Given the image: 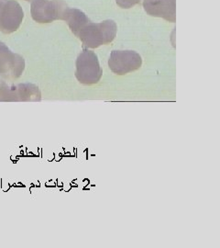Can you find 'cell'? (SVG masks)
I'll return each instance as SVG.
<instances>
[{
	"mask_svg": "<svg viewBox=\"0 0 220 248\" xmlns=\"http://www.w3.org/2000/svg\"><path fill=\"white\" fill-rule=\"evenodd\" d=\"M68 8L63 0H32L30 15L38 23H51L55 20H62Z\"/></svg>",
	"mask_w": 220,
	"mask_h": 248,
	"instance_id": "cell-4",
	"label": "cell"
},
{
	"mask_svg": "<svg viewBox=\"0 0 220 248\" xmlns=\"http://www.w3.org/2000/svg\"><path fill=\"white\" fill-rule=\"evenodd\" d=\"M6 1H7V0H0V5H1V4H3V3H4V2H6Z\"/></svg>",
	"mask_w": 220,
	"mask_h": 248,
	"instance_id": "cell-11",
	"label": "cell"
},
{
	"mask_svg": "<svg viewBox=\"0 0 220 248\" xmlns=\"http://www.w3.org/2000/svg\"><path fill=\"white\" fill-rule=\"evenodd\" d=\"M42 93L34 84L9 85L5 80L0 83V102H40Z\"/></svg>",
	"mask_w": 220,
	"mask_h": 248,
	"instance_id": "cell-3",
	"label": "cell"
},
{
	"mask_svg": "<svg viewBox=\"0 0 220 248\" xmlns=\"http://www.w3.org/2000/svg\"><path fill=\"white\" fill-rule=\"evenodd\" d=\"M143 8L151 17L176 22V0H143Z\"/></svg>",
	"mask_w": 220,
	"mask_h": 248,
	"instance_id": "cell-8",
	"label": "cell"
},
{
	"mask_svg": "<svg viewBox=\"0 0 220 248\" xmlns=\"http://www.w3.org/2000/svg\"><path fill=\"white\" fill-rule=\"evenodd\" d=\"M25 1H28V2H31L32 0H25Z\"/></svg>",
	"mask_w": 220,
	"mask_h": 248,
	"instance_id": "cell-12",
	"label": "cell"
},
{
	"mask_svg": "<svg viewBox=\"0 0 220 248\" xmlns=\"http://www.w3.org/2000/svg\"><path fill=\"white\" fill-rule=\"evenodd\" d=\"M141 56L134 51H112L108 59V67L117 76H124L140 69Z\"/></svg>",
	"mask_w": 220,
	"mask_h": 248,
	"instance_id": "cell-6",
	"label": "cell"
},
{
	"mask_svg": "<svg viewBox=\"0 0 220 248\" xmlns=\"http://www.w3.org/2000/svg\"><path fill=\"white\" fill-rule=\"evenodd\" d=\"M62 20L67 23L70 28L71 31L77 37L80 31L90 22V19L87 17V15L81 11L80 9H66Z\"/></svg>",
	"mask_w": 220,
	"mask_h": 248,
	"instance_id": "cell-9",
	"label": "cell"
},
{
	"mask_svg": "<svg viewBox=\"0 0 220 248\" xmlns=\"http://www.w3.org/2000/svg\"><path fill=\"white\" fill-rule=\"evenodd\" d=\"M117 26L114 20L106 19L102 22H89L78 33L77 38L85 47L95 49L101 45L111 44L117 36Z\"/></svg>",
	"mask_w": 220,
	"mask_h": 248,
	"instance_id": "cell-1",
	"label": "cell"
},
{
	"mask_svg": "<svg viewBox=\"0 0 220 248\" xmlns=\"http://www.w3.org/2000/svg\"><path fill=\"white\" fill-rule=\"evenodd\" d=\"M0 83H1V78H0Z\"/></svg>",
	"mask_w": 220,
	"mask_h": 248,
	"instance_id": "cell-13",
	"label": "cell"
},
{
	"mask_svg": "<svg viewBox=\"0 0 220 248\" xmlns=\"http://www.w3.org/2000/svg\"><path fill=\"white\" fill-rule=\"evenodd\" d=\"M25 70V60L20 54L13 53L0 41V78L5 80L18 78Z\"/></svg>",
	"mask_w": 220,
	"mask_h": 248,
	"instance_id": "cell-5",
	"label": "cell"
},
{
	"mask_svg": "<svg viewBox=\"0 0 220 248\" xmlns=\"http://www.w3.org/2000/svg\"><path fill=\"white\" fill-rule=\"evenodd\" d=\"M75 66V78L83 85H95L102 78L103 71L97 54L93 51L88 49L80 53Z\"/></svg>",
	"mask_w": 220,
	"mask_h": 248,
	"instance_id": "cell-2",
	"label": "cell"
},
{
	"mask_svg": "<svg viewBox=\"0 0 220 248\" xmlns=\"http://www.w3.org/2000/svg\"><path fill=\"white\" fill-rule=\"evenodd\" d=\"M24 19V11L17 0H7L0 5V31L10 34L17 31Z\"/></svg>",
	"mask_w": 220,
	"mask_h": 248,
	"instance_id": "cell-7",
	"label": "cell"
},
{
	"mask_svg": "<svg viewBox=\"0 0 220 248\" xmlns=\"http://www.w3.org/2000/svg\"><path fill=\"white\" fill-rule=\"evenodd\" d=\"M141 0H116L117 5L123 9H132L141 3Z\"/></svg>",
	"mask_w": 220,
	"mask_h": 248,
	"instance_id": "cell-10",
	"label": "cell"
}]
</instances>
